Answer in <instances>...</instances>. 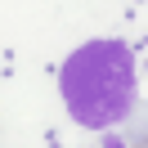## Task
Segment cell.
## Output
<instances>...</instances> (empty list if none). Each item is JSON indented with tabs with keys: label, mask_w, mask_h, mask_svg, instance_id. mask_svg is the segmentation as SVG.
Segmentation results:
<instances>
[{
	"label": "cell",
	"mask_w": 148,
	"mask_h": 148,
	"mask_svg": "<svg viewBox=\"0 0 148 148\" xmlns=\"http://www.w3.org/2000/svg\"><path fill=\"white\" fill-rule=\"evenodd\" d=\"M135 54L121 40H85L63 58V72H58L63 108L85 130H108L126 121L135 108Z\"/></svg>",
	"instance_id": "1"
},
{
	"label": "cell",
	"mask_w": 148,
	"mask_h": 148,
	"mask_svg": "<svg viewBox=\"0 0 148 148\" xmlns=\"http://www.w3.org/2000/svg\"><path fill=\"white\" fill-rule=\"evenodd\" d=\"M135 148H148V139H139V144H135Z\"/></svg>",
	"instance_id": "2"
}]
</instances>
